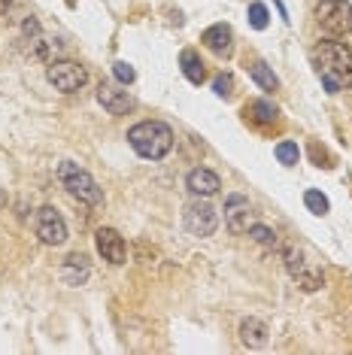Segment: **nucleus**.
I'll return each mask as SVG.
<instances>
[{
    "label": "nucleus",
    "mask_w": 352,
    "mask_h": 355,
    "mask_svg": "<svg viewBox=\"0 0 352 355\" xmlns=\"http://www.w3.org/2000/svg\"><path fill=\"white\" fill-rule=\"evenodd\" d=\"M316 70L328 94H340L352 85V49L340 40H322L316 46Z\"/></svg>",
    "instance_id": "f257e3e1"
},
{
    "label": "nucleus",
    "mask_w": 352,
    "mask_h": 355,
    "mask_svg": "<svg viewBox=\"0 0 352 355\" xmlns=\"http://www.w3.org/2000/svg\"><path fill=\"white\" fill-rule=\"evenodd\" d=\"M127 143L137 152L140 158L146 161H161L167 152L173 149V131L170 125L158 122V119H149V122H140L127 131Z\"/></svg>",
    "instance_id": "f03ea898"
},
{
    "label": "nucleus",
    "mask_w": 352,
    "mask_h": 355,
    "mask_svg": "<svg viewBox=\"0 0 352 355\" xmlns=\"http://www.w3.org/2000/svg\"><path fill=\"white\" fill-rule=\"evenodd\" d=\"M55 173H58V182L67 189V195L76 198L79 204H85V207H100L103 204V191H100L98 180H94L85 167H79L76 161H61Z\"/></svg>",
    "instance_id": "7ed1b4c3"
},
{
    "label": "nucleus",
    "mask_w": 352,
    "mask_h": 355,
    "mask_svg": "<svg viewBox=\"0 0 352 355\" xmlns=\"http://www.w3.org/2000/svg\"><path fill=\"white\" fill-rule=\"evenodd\" d=\"M279 255H283V264H285V270H289V277L298 282L303 292H316V288L325 286L322 270H319L313 261H307V255H303L298 246H283Z\"/></svg>",
    "instance_id": "20e7f679"
},
{
    "label": "nucleus",
    "mask_w": 352,
    "mask_h": 355,
    "mask_svg": "<svg viewBox=\"0 0 352 355\" xmlns=\"http://www.w3.org/2000/svg\"><path fill=\"white\" fill-rule=\"evenodd\" d=\"M316 21L325 34L346 37L352 34V3H346V0H319Z\"/></svg>",
    "instance_id": "39448f33"
},
{
    "label": "nucleus",
    "mask_w": 352,
    "mask_h": 355,
    "mask_svg": "<svg viewBox=\"0 0 352 355\" xmlns=\"http://www.w3.org/2000/svg\"><path fill=\"white\" fill-rule=\"evenodd\" d=\"M46 79H49V85L55 88V92L73 94L88 83V70L82 67V64L64 58V61H52L49 67H46Z\"/></svg>",
    "instance_id": "423d86ee"
},
{
    "label": "nucleus",
    "mask_w": 352,
    "mask_h": 355,
    "mask_svg": "<svg viewBox=\"0 0 352 355\" xmlns=\"http://www.w3.org/2000/svg\"><path fill=\"white\" fill-rule=\"evenodd\" d=\"M182 225H186V231L195 234V237H213L215 228H219V213H215V207H210L206 200H195V204H188L186 213H182Z\"/></svg>",
    "instance_id": "0eeeda50"
},
{
    "label": "nucleus",
    "mask_w": 352,
    "mask_h": 355,
    "mask_svg": "<svg viewBox=\"0 0 352 355\" xmlns=\"http://www.w3.org/2000/svg\"><path fill=\"white\" fill-rule=\"evenodd\" d=\"M34 228H37L39 243H46V246H64L67 243V222H64V216L55 207L39 209Z\"/></svg>",
    "instance_id": "6e6552de"
},
{
    "label": "nucleus",
    "mask_w": 352,
    "mask_h": 355,
    "mask_svg": "<svg viewBox=\"0 0 352 355\" xmlns=\"http://www.w3.org/2000/svg\"><path fill=\"white\" fill-rule=\"evenodd\" d=\"M225 225L231 234H246L252 228V204L243 195H228L225 200Z\"/></svg>",
    "instance_id": "1a4fd4ad"
},
{
    "label": "nucleus",
    "mask_w": 352,
    "mask_h": 355,
    "mask_svg": "<svg viewBox=\"0 0 352 355\" xmlns=\"http://www.w3.org/2000/svg\"><path fill=\"white\" fill-rule=\"evenodd\" d=\"M94 246H98V255L109 264H125L127 261V246L125 237L116 228H100L94 234Z\"/></svg>",
    "instance_id": "9d476101"
},
{
    "label": "nucleus",
    "mask_w": 352,
    "mask_h": 355,
    "mask_svg": "<svg viewBox=\"0 0 352 355\" xmlns=\"http://www.w3.org/2000/svg\"><path fill=\"white\" fill-rule=\"evenodd\" d=\"M98 103L109 112V116H125V112L134 110V98H131V94H127L125 88L109 85V83H103L98 88Z\"/></svg>",
    "instance_id": "9b49d317"
},
{
    "label": "nucleus",
    "mask_w": 352,
    "mask_h": 355,
    "mask_svg": "<svg viewBox=\"0 0 352 355\" xmlns=\"http://www.w3.org/2000/svg\"><path fill=\"white\" fill-rule=\"evenodd\" d=\"M186 189L195 198H213L222 191V180L213 171H206V167H195V171L186 176Z\"/></svg>",
    "instance_id": "f8f14e48"
},
{
    "label": "nucleus",
    "mask_w": 352,
    "mask_h": 355,
    "mask_svg": "<svg viewBox=\"0 0 352 355\" xmlns=\"http://www.w3.org/2000/svg\"><path fill=\"white\" fill-rule=\"evenodd\" d=\"M201 43L210 52L222 55V58H228V55L234 52V31H231L228 25H213V28H206L204 34H201Z\"/></svg>",
    "instance_id": "ddd939ff"
},
{
    "label": "nucleus",
    "mask_w": 352,
    "mask_h": 355,
    "mask_svg": "<svg viewBox=\"0 0 352 355\" xmlns=\"http://www.w3.org/2000/svg\"><path fill=\"white\" fill-rule=\"evenodd\" d=\"M267 325H264L261 319H243L240 322V340H243V346H249V349H261V346H267Z\"/></svg>",
    "instance_id": "4468645a"
},
{
    "label": "nucleus",
    "mask_w": 352,
    "mask_h": 355,
    "mask_svg": "<svg viewBox=\"0 0 352 355\" xmlns=\"http://www.w3.org/2000/svg\"><path fill=\"white\" fill-rule=\"evenodd\" d=\"M88 273H91V268H88V258L85 255H70L64 258V268H61V277L67 286H82V282L88 279Z\"/></svg>",
    "instance_id": "2eb2a0df"
},
{
    "label": "nucleus",
    "mask_w": 352,
    "mask_h": 355,
    "mask_svg": "<svg viewBox=\"0 0 352 355\" xmlns=\"http://www.w3.org/2000/svg\"><path fill=\"white\" fill-rule=\"evenodd\" d=\"M179 67H182V73H186V79H188L191 85H201L204 79H206L204 61H201V55H197L195 49H182V55H179Z\"/></svg>",
    "instance_id": "dca6fc26"
},
{
    "label": "nucleus",
    "mask_w": 352,
    "mask_h": 355,
    "mask_svg": "<svg viewBox=\"0 0 352 355\" xmlns=\"http://www.w3.org/2000/svg\"><path fill=\"white\" fill-rule=\"evenodd\" d=\"M246 234H249V240H252V243H258L264 252H279V249H283V243H279V237H276V231H270L267 225H252Z\"/></svg>",
    "instance_id": "f3484780"
},
{
    "label": "nucleus",
    "mask_w": 352,
    "mask_h": 355,
    "mask_svg": "<svg viewBox=\"0 0 352 355\" xmlns=\"http://www.w3.org/2000/svg\"><path fill=\"white\" fill-rule=\"evenodd\" d=\"M249 76H252L255 85L264 88V92H276V88H279L276 73H274V70H270L264 61H255V64H252V67H249Z\"/></svg>",
    "instance_id": "a211bd4d"
},
{
    "label": "nucleus",
    "mask_w": 352,
    "mask_h": 355,
    "mask_svg": "<svg viewBox=\"0 0 352 355\" xmlns=\"http://www.w3.org/2000/svg\"><path fill=\"white\" fill-rule=\"evenodd\" d=\"M246 116H249L252 122H258V125H270V122H276L279 110L270 101H252L249 107H246Z\"/></svg>",
    "instance_id": "6ab92c4d"
},
{
    "label": "nucleus",
    "mask_w": 352,
    "mask_h": 355,
    "mask_svg": "<svg viewBox=\"0 0 352 355\" xmlns=\"http://www.w3.org/2000/svg\"><path fill=\"white\" fill-rule=\"evenodd\" d=\"M298 158H301V149H298V143H292V140H283V143H276V161H279V164L292 167V164H298Z\"/></svg>",
    "instance_id": "aec40b11"
},
{
    "label": "nucleus",
    "mask_w": 352,
    "mask_h": 355,
    "mask_svg": "<svg viewBox=\"0 0 352 355\" xmlns=\"http://www.w3.org/2000/svg\"><path fill=\"white\" fill-rule=\"evenodd\" d=\"M303 204H307V209L313 216H325L328 209H331V204H328V198L322 195V191H316V189H310L307 195H303Z\"/></svg>",
    "instance_id": "412c9836"
},
{
    "label": "nucleus",
    "mask_w": 352,
    "mask_h": 355,
    "mask_svg": "<svg viewBox=\"0 0 352 355\" xmlns=\"http://www.w3.org/2000/svg\"><path fill=\"white\" fill-rule=\"evenodd\" d=\"M249 25L255 28V31H261V28H267V6L264 3H249Z\"/></svg>",
    "instance_id": "4be33fe9"
},
{
    "label": "nucleus",
    "mask_w": 352,
    "mask_h": 355,
    "mask_svg": "<svg viewBox=\"0 0 352 355\" xmlns=\"http://www.w3.org/2000/svg\"><path fill=\"white\" fill-rule=\"evenodd\" d=\"M113 73H116V79H118L122 85H131L134 79H137V73H134V67H131L127 61H116V64H113Z\"/></svg>",
    "instance_id": "5701e85b"
},
{
    "label": "nucleus",
    "mask_w": 352,
    "mask_h": 355,
    "mask_svg": "<svg viewBox=\"0 0 352 355\" xmlns=\"http://www.w3.org/2000/svg\"><path fill=\"white\" fill-rule=\"evenodd\" d=\"M231 88H234V83H231V76L219 73V76L213 79V92L219 94V98H231Z\"/></svg>",
    "instance_id": "b1692460"
},
{
    "label": "nucleus",
    "mask_w": 352,
    "mask_h": 355,
    "mask_svg": "<svg viewBox=\"0 0 352 355\" xmlns=\"http://www.w3.org/2000/svg\"><path fill=\"white\" fill-rule=\"evenodd\" d=\"M21 34H25L28 40L39 37V21L37 19H25V25H21Z\"/></svg>",
    "instance_id": "393cba45"
},
{
    "label": "nucleus",
    "mask_w": 352,
    "mask_h": 355,
    "mask_svg": "<svg viewBox=\"0 0 352 355\" xmlns=\"http://www.w3.org/2000/svg\"><path fill=\"white\" fill-rule=\"evenodd\" d=\"M10 6H12V0H0V15H3L6 10H10Z\"/></svg>",
    "instance_id": "a878e982"
}]
</instances>
